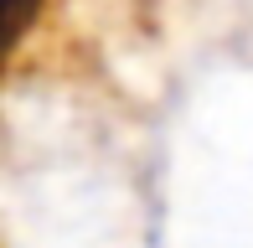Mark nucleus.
<instances>
[{
    "label": "nucleus",
    "instance_id": "f257e3e1",
    "mask_svg": "<svg viewBox=\"0 0 253 248\" xmlns=\"http://www.w3.org/2000/svg\"><path fill=\"white\" fill-rule=\"evenodd\" d=\"M42 0H0V21H5V37L16 41L21 37V26H26V16L37 10Z\"/></svg>",
    "mask_w": 253,
    "mask_h": 248
}]
</instances>
